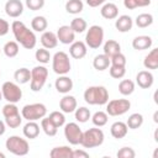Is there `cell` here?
Wrapping results in <instances>:
<instances>
[{"mask_svg": "<svg viewBox=\"0 0 158 158\" xmlns=\"http://www.w3.org/2000/svg\"><path fill=\"white\" fill-rule=\"evenodd\" d=\"M11 30L14 33V37L17 43H20L26 49H32L36 47L37 38L32 30H30L23 22L15 20L11 23Z\"/></svg>", "mask_w": 158, "mask_h": 158, "instance_id": "cell-1", "label": "cell"}, {"mask_svg": "<svg viewBox=\"0 0 158 158\" xmlns=\"http://www.w3.org/2000/svg\"><path fill=\"white\" fill-rule=\"evenodd\" d=\"M84 100L89 105H105L109 101V91L102 85L88 86L84 91Z\"/></svg>", "mask_w": 158, "mask_h": 158, "instance_id": "cell-2", "label": "cell"}, {"mask_svg": "<svg viewBox=\"0 0 158 158\" xmlns=\"http://www.w3.org/2000/svg\"><path fill=\"white\" fill-rule=\"evenodd\" d=\"M104 139H105V135L102 130L99 127H93L83 132L80 144L84 148H95L101 146L104 143Z\"/></svg>", "mask_w": 158, "mask_h": 158, "instance_id": "cell-3", "label": "cell"}, {"mask_svg": "<svg viewBox=\"0 0 158 158\" xmlns=\"http://www.w3.org/2000/svg\"><path fill=\"white\" fill-rule=\"evenodd\" d=\"M6 149L15 154V156H26L30 151V144L26 138H22L20 136H10L5 142Z\"/></svg>", "mask_w": 158, "mask_h": 158, "instance_id": "cell-4", "label": "cell"}, {"mask_svg": "<svg viewBox=\"0 0 158 158\" xmlns=\"http://www.w3.org/2000/svg\"><path fill=\"white\" fill-rule=\"evenodd\" d=\"M48 78V69L44 65H36L31 69V80H30V88L32 91L37 93L41 91L44 86Z\"/></svg>", "mask_w": 158, "mask_h": 158, "instance_id": "cell-5", "label": "cell"}, {"mask_svg": "<svg viewBox=\"0 0 158 158\" xmlns=\"http://www.w3.org/2000/svg\"><path fill=\"white\" fill-rule=\"evenodd\" d=\"M2 115H4V118H5L6 126H9L10 128L20 127V125L22 122V115L20 114V110L16 106V104L7 102L6 105H4Z\"/></svg>", "mask_w": 158, "mask_h": 158, "instance_id": "cell-6", "label": "cell"}, {"mask_svg": "<svg viewBox=\"0 0 158 158\" xmlns=\"http://www.w3.org/2000/svg\"><path fill=\"white\" fill-rule=\"evenodd\" d=\"M70 68H72V64H70L69 56L63 51L56 52L54 56L52 57V69H53V72L58 75H65L70 72Z\"/></svg>", "mask_w": 158, "mask_h": 158, "instance_id": "cell-7", "label": "cell"}, {"mask_svg": "<svg viewBox=\"0 0 158 158\" xmlns=\"http://www.w3.org/2000/svg\"><path fill=\"white\" fill-rule=\"evenodd\" d=\"M22 118L27 121H37L40 118H43L47 115V107L42 102H35L25 105L21 110Z\"/></svg>", "mask_w": 158, "mask_h": 158, "instance_id": "cell-8", "label": "cell"}, {"mask_svg": "<svg viewBox=\"0 0 158 158\" xmlns=\"http://www.w3.org/2000/svg\"><path fill=\"white\" fill-rule=\"evenodd\" d=\"M104 42V28L99 25H93L89 27L85 35V44L89 48L96 49Z\"/></svg>", "mask_w": 158, "mask_h": 158, "instance_id": "cell-9", "label": "cell"}, {"mask_svg": "<svg viewBox=\"0 0 158 158\" xmlns=\"http://www.w3.org/2000/svg\"><path fill=\"white\" fill-rule=\"evenodd\" d=\"M1 94L4 100L12 104L19 102L22 98V90L20 89V85L14 81H5L1 86Z\"/></svg>", "mask_w": 158, "mask_h": 158, "instance_id": "cell-10", "label": "cell"}, {"mask_svg": "<svg viewBox=\"0 0 158 158\" xmlns=\"http://www.w3.org/2000/svg\"><path fill=\"white\" fill-rule=\"evenodd\" d=\"M131 107V102L127 99H114L106 102V114L109 116H121L126 114Z\"/></svg>", "mask_w": 158, "mask_h": 158, "instance_id": "cell-11", "label": "cell"}, {"mask_svg": "<svg viewBox=\"0 0 158 158\" xmlns=\"http://www.w3.org/2000/svg\"><path fill=\"white\" fill-rule=\"evenodd\" d=\"M81 136H83V131L78 123H75V122L64 123V137L70 144H73V146L80 144Z\"/></svg>", "mask_w": 158, "mask_h": 158, "instance_id": "cell-12", "label": "cell"}, {"mask_svg": "<svg viewBox=\"0 0 158 158\" xmlns=\"http://www.w3.org/2000/svg\"><path fill=\"white\" fill-rule=\"evenodd\" d=\"M56 35H57L58 42H60L63 44H70L75 40V33L70 28V26H68V25H63V26L58 27Z\"/></svg>", "mask_w": 158, "mask_h": 158, "instance_id": "cell-13", "label": "cell"}, {"mask_svg": "<svg viewBox=\"0 0 158 158\" xmlns=\"http://www.w3.org/2000/svg\"><path fill=\"white\" fill-rule=\"evenodd\" d=\"M5 12L12 19H17L23 12V4L20 0H7L5 4Z\"/></svg>", "mask_w": 158, "mask_h": 158, "instance_id": "cell-14", "label": "cell"}, {"mask_svg": "<svg viewBox=\"0 0 158 158\" xmlns=\"http://www.w3.org/2000/svg\"><path fill=\"white\" fill-rule=\"evenodd\" d=\"M88 52V47L85 44V42L81 41H74L73 43H70L69 47V54L72 58L74 59H81L86 56Z\"/></svg>", "mask_w": 158, "mask_h": 158, "instance_id": "cell-15", "label": "cell"}, {"mask_svg": "<svg viewBox=\"0 0 158 158\" xmlns=\"http://www.w3.org/2000/svg\"><path fill=\"white\" fill-rule=\"evenodd\" d=\"M154 77L149 70H141L136 75V83L142 89H149L153 85Z\"/></svg>", "mask_w": 158, "mask_h": 158, "instance_id": "cell-16", "label": "cell"}, {"mask_svg": "<svg viewBox=\"0 0 158 158\" xmlns=\"http://www.w3.org/2000/svg\"><path fill=\"white\" fill-rule=\"evenodd\" d=\"M54 86H56L58 93L68 94L73 89V80L69 77H67V74L65 75H59L54 81Z\"/></svg>", "mask_w": 158, "mask_h": 158, "instance_id": "cell-17", "label": "cell"}, {"mask_svg": "<svg viewBox=\"0 0 158 158\" xmlns=\"http://www.w3.org/2000/svg\"><path fill=\"white\" fill-rule=\"evenodd\" d=\"M78 104H77V99L73 96V95H64L60 101H59V109L64 114H70V112H74L75 109H77Z\"/></svg>", "mask_w": 158, "mask_h": 158, "instance_id": "cell-18", "label": "cell"}, {"mask_svg": "<svg viewBox=\"0 0 158 158\" xmlns=\"http://www.w3.org/2000/svg\"><path fill=\"white\" fill-rule=\"evenodd\" d=\"M132 26H133V20L131 16L128 15H121V16H117L116 17V21H115V27L118 32H128L132 30Z\"/></svg>", "mask_w": 158, "mask_h": 158, "instance_id": "cell-19", "label": "cell"}, {"mask_svg": "<svg viewBox=\"0 0 158 158\" xmlns=\"http://www.w3.org/2000/svg\"><path fill=\"white\" fill-rule=\"evenodd\" d=\"M42 46L47 49H52V48H56L57 44H58V38H57V35L52 31H44L40 38Z\"/></svg>", "mask_w": 158, "mask_h": 158, "instance_id": "cell-20", "label": "cell"}, {"mask_svg": "<svg viewBox=\"0 0 158 158\" xmlns=\"http://www.w3.org/2000/svg\"><path fill=\"white\" fill-rule=\"evenodd\" d=\"M100 14L106 20H114L118 16V7L114 2H105L101 6Z\"/></svg>", "mask_w": 158, "mask_h": 158, "instance_id": "cell-21", "label": "cell"}, {"mask_svg": "<svg viewBox=\"0 0 158 158\" xmlns=\"http://www.w3.org/2000/svg\"><path fill=\"white\" fill-rule=\"evenodd\" d=\"M152 43H153L152 37L142 35V36H137V37L133 38L132 47H133V49H137V51H144V49L151 48Z\"/></svg>", "mask_w": 158, "mask_h": 158, "instance_id": "cell-22", "label": "cell"}, {"mask_svg": "<svg viewBox=\"0 0 158 158\" xmlns=\"http://www.w3.org/2000/svg\"><path fill=\"white\" fill-rule=\"evenodd\" d=\"M110 132H111V136L116 139H120V138H123L127 132H128V127L125 122L122 121H116L111 125L110 127Z\"/></svg>", "mask_w": 158, "mask_h": 158, "instance_id": "cell-23", "label": "cell"}, {"mask_svg": "<svg viewBox=\"0 0 158 158\" xmlns=\"http://www.w3.org/2000/svg\"><path fill=\"white\" fill-rule=\"evenodd\" d=\"M40 125L36 122V121H27V123L23 126L22 128V132H23V136L26 138H30V139H35L38 137L40 135Z\"/></svg>", "mask_w": 158, "mask_h": 158, "instance_id": "cell-24", "label": "cell"}, {"mask_svg": "<svg viewBox=\"0 0 158 158\" xmlns=\"http://www.w3.org/2000/svg\"><path fill=\"white\" fill-rule=\"evenodd\" d=\"M143 65L146 69L154 70L158 68V48H153L143 59Z\"/></svg>", "mask_w": 158, "mask_h": 158, "instance_id": "cell-25", "label": "cell"}, {"mask_svg": "<svg viewBox=\"0 0 158 158\" xmlns=\"http://www.w3.org/2000/svg\"><path fill=\"white\" fill-rule=\"evenodd\" d=\"M72 152L73 149L69 146H60V147H54L49 152L51 158H72Z\"/></svg>", "mask_w": 158, "mask_h": 158, "instance_id": "cell-26", "label": "cell"}, {"mask_svg": "<svg viewBox=\"0 0 158 158\" xmlns=\"http://www.w3.org/2000/svg\"><path fill=\"white\" fill-rule=\"evenodd\" d=\"M121 52V46L117 41L115 40H107L104 43V54L107 56L109 58H111L112 56L117 54Z\"/></svg>", "mask_w": 158, "mask_h": 158, "instance_id": "cell-27", "label": "cell"}, {"mask_svg": "<svg viewBox=\"0 0 158 158\" xmlns=\"http://www.w3.org/2000/svg\"><path fill=\"white\" fill-rule=\"evenodd\" d=\"M110 58L107 56H105L104 53L102 54H98L95 56V58L93 59V67L98 70V72H102L105 69H107L110 67Z\"/></svg>", "mask_w": 158, "mask_h": 158, "instance_id": "cell-28", "label": "cell"}, {"mask_svg": "<svg viewBox=\"0 0 158 158\" xmlns=\"http://www.w3.org/2000/svg\"><path fill=\"white\" fill-rule=\"evenodd\" d=\"M14 79L16 80L17 84H26L31 80V70L25 67L19 68L14 73Z\"/></svg>", "mask_w": 158, "mask_h": 158, "instance_id": "cell-29", "label": "cell"}, {"mask_svg": "<svg viewBox=\"0 0 158 158\" xmlns=\"http://www.w3.org/2000/svg\"><path fill=\"white\" fill-rule=\"evenodd\" d=\"M41 128L49 137L56 136L57 135V131H58V127L49 120V117H46V116L43 118H41Z\"/></svg>", "mask_w": 158, "mask_h": 158, "instance_id": "cell-30", "label": "cell"}, {"mask_svg": "<svg viewBox=\"0 0 158 158\" xmlns=\"http://www.w3.org/2000/svg\"><path fill=\"white\" fill-rule=\"evenodd\" d=\"M31 27L36 32H44L48 27V21L44 16H35L31 21Z\"/></svg>", "mask_w": 158, "mask_h": 158, "instance_id": "cell-31", "label": "cell"}, {"mask_svg": "<svg viewBox=\"0 0 158 158\" xmlns=\"http://www.w3.org/2000/svg\"><path fill=\"white\" fill-rule=\"evenodd\" d=\"M84 4L81 0H68L65 4V11L72 15H78L83 11Z\"/></svg>", "mask_w": 158, "mask_h": 158, "instance_id": "cell-32", "label": "cell"}, {"mask_svg": "<svg viewBox=\"0 0 158 158\" xmlns=\"http://www.w3.org/2000/svg\"><path fill=\"white\" fill-rule=\"evenodd\" d=\"M2 51H4V54H5L6 57L14 58V57H16V56L19 54V52H20V46H19V43H17L16 41H9V42L5 43Z\"/></svg>", "mask_w": 158, "mask_h": 158, "instance_id": "cell-33", "label": "cell"}, {"mask_svg": "<svg viewBox=\"0 0 158 158\" xmlns=\"http://www.w3.org/2000/svg\"><path fill=\"white\" fill-rule=\"evenodd\" d=\"M135 23L139 28H146L153 23V16H152V14H147V12L139 14L135 20Z\"/></svg>", "mask_w": 158, "mask_h": 158, "instance_id": "cell-34", "label": "cell"}, {"mask_svg": "<svg viewBox=\"0 0 158 158\" xmlns=\"http://www.w3.org/2000/svg\"><path fill=\"white\" fill-rule=\"evenodd\" d=\"M118 91L123 96H128L135 91V83L131 79H123L118 84Z\"/></svg>", "mask_w": 158, "mask_h": 158, "instance_id": "cell-35", "label": "cell"}, {"mask_svg": "<svg viewBox=\"0 0 158 158\" xmlns=\"http://www.w3.org/2000/svg\"><path fill=\"white\" fill-rule=\"evenodd\" d=\"M126 125L131 130H137L143 125V116L141 114H138V112H135V114L128 116Z\"/></svg>", "mask_w": 158, "mask_h": 158, "instance_id": "cell-36", "label": "cell"}, {"mask_svg": "<svg viewBox=\"0 0 158 158\" xmlns=\"http://www.w3.org/2000/svg\"><path fill=\"white\" fill-rule=\"evenodd\" d=\"M70 28L74 31V33H81L88 28V23L83 17H75L70 22Z\"/></svg>", "mask_w": 158, "mask_h": 158, "instance_id": "cell-37", "label": "cell"}, {"mask_svg": "<svg viewBox=\"0 0 158 158\" xmlns=\"http://www.w3.org/2000/svg\"><path fill=\"white\" fill-rule=\"evenodd\" d=\"M75 120L78 122H81V123H85L86 121H89V118L91 117V114H90V110L85 106H80V107H77L75 109Z\"/></svg>", "mask_w": 158, "mask_h": 158, "instance_id": "cell-38", "label": "cell"}, {"mask_svg": "<svg viewBox=\"0 0 158 158\" xmlns=\"http://www.w3.org/2000/svg\"><path fill=\"white\" fill-rule=\"evenodd\" d=\"M91 121L96 126V127H102L107 123V120H109V115L104 111H96L91 117Z\"/></svg>", "mask_w": 158, "mask_h": 158, "instance_id": "cell-39", "label": "cell"}, {"mask_svg": "<svg viewBox=\"0 0 158 158\" xmlns=\"http://www.w3.org/2000/svg\"><path fill=\"white\" fill-rule=\"evenodd\" d=\"M35 58H36V60H37L38 63H41V64H47V63H49V60H51L52 57H51L49 51H48L47 48L42 47V48H40V49H36Z\"/></svg>", "mask_w": 158, "mask_h": 158, "instance_id": "cell-40", "label": "cell"}, {"mask_svg": "<svg viewBox=\"0 0 158 158\" xmlns=\"http://www.w3.org/2000/svg\"><path fill=\"white\" fill-rule=\"evenodd\" d=\"M123 5L128 10H135L137 7H146L151 5V0H123Z\"/></svg>", "mask_w": 158, "mask_h": 158, "instance_id": "cell-41", "label": "cell"}, {"mask_svg": "<svg viewBox=\"0 0 158 158\" xmlns=\"http://www.w3.org/2000/svg\"><path fill=\"white\" fill-rule=\"evenodd\" d=\"M48 117L58 128L64 126V123H65V116H64V112H62V111H52Z\"/></svg>", "mask_w": 158, "mask_h": 158, "instance_id": "cell-42", "label": "cell"}, {"mask_svg": "<svg viewBox=\"0 0 158 158\" xmlns=\"http://www.w3.org/2000/svg\"><path fill=\"white\" fill-rule=\"evenodd\" d=\"M109 73L112 78L115 79H121L126 74V67H116V65H110L109 67Z\"/></svg>", "mask_w": 158, "mask_h": 158, "instance_id": "cell-43", "label": "cell"}, {"mask_svg": "<svg viewBox=\"0 0 158 158\" xmlns=\"http://www.w3.org/2000/svg\"><path fill=\"white\" fill-rule=\"evenodd\" d=\"M126 57H125V54H122L121 52L120 53H117V54H115V56H112L111 58H110V65H116V67H126Z\"/></svg>", "mask_w": 158, "mask_h": 158, "instance_id": "cell-44", "label": "cell"}, {"mask_svg": "<svg viewBox=\"0 0 158 158\" xmlns=\"http://www.w3.org/2000/svg\"><path fill=\"white\" fill-rule=\"evenodd\" d=\"M116 156H117V158H135L136 152L131 147H122L117 151Z\"/></svg>", "mask_w": 158, "mask_h": 158, "instance_id": "cell-45", "label": "cell"}, {"mask_svg": "<svg viewBox=\"0 0 158 158\" xmlns=\"http://www.w3.org/2000/svg\"><path fill=\"white\" fill-rule=\"evenodd\" d=\"M26 6L32 11H38L44 6V0H26Z\"/></svg>", "mask_w": 158, "mask_h": 158, "instance_id": "cell-46", "label": "cell"}, {"mask_svg": "<svg viewBox=\"0 0 158 158\" xmlns=\"http://www.w3.org/2000/svg\"><path fill=\"white\" fill-rule=\"evenodd\" d=\"M9 31H10V25H9V22H7L6 20H4V19L0 17V36L7 35Z\"/></svg>", "mask_w": 158, "mask_h": 158, "instance_id": "cell-47", "label": "cell"}, {"mask_svg": "<svg viewBox=\"0 0 158 158\" xmlns=\"http://www.w3.org/2000/svg\"><path fill=\"white\" fill-rule=\"evenodd\" d=\"M72 158H89V153L83 149H73Z\"/></svg>", "mask_w": 158, "mask_h": 158, "instance_id": "cell-48", "label": "cell"}, {"mask_svg": "<svg viewBox=\"0 0 158 158\" xmlns=\"http://www.w3.org/2000/svg\"><path fill=\"white\" fill-rule=\"evenodd\" d=\"M106 0H85V2L90 6V7H98L102 4H105Z\"/></svg>", "mask_w": 158, "mask_h": 158, "instance_id": "cell-49", "label": "cell"}, {"mask_svg": "<svg viewBox=\"0 0 158 158\" xmlns=\"http://www.w3.org/2000/svg\"><path fill=\"white\" fill-rule=\"evenodd\" d=\"M5 131H6V123L0 120V136H2L5 133Z\"/></svg>", "mask_w": 158, "mask_h": 158, "instance_id": "cell-50", "label": "cell"}, {"mask_svg": "<svg viewBox=\"0 0 158 158\" xmlns=\"http://www.w3.org/2000/svg\"><path fill=\"white\" fill-rule=\"evenodd\" d=\"M157 117H158V111H156V112H154V115H153V120H154V122H156V123L158 122V118H157Z\"/></svg>", "mask_w": 158, "mask_h": 158, "instance_id": "cell-51", "label": "cell"}, {"mask_svg": "<svg viewBox=\"0 0 158 158\" xmlns=\"http://www.w3.org/2000/svg\"><path fill=\"white\" fill-rule=\"evenodd\" d=\"M157 135H158V130H156V132H154V141L156 142H158V136Z\"/></svg>", "mask_w": 158, "mask_h": 158, "instance_id": "cell-52", "label": "cell"}, {"mask_svg": "<svg viewBox=\"0 0 158 158\" xmlns=\"http://www.w3.org/2000/svg\"><path fill=\"white\" fill-rule=\"evenodd\" d=\"M0 158H5V154L2 152H0Z\"/></svg>", "mask_w": 158, "mask_h": 158, "instance_id": "cell-53", "label": "cell"}, {"mask_svg": "<svg viewBox=\"0 0 158 158\" xmlns=\"http://www.w3.org/2000/svg\"><path fill=\"white\" fill-rule=\"evenodd\" d=\"M2 100V94H1V89H0V101Z\"/></svg>", "mask_w": 158, "mask_h": 158, "instance_id": "cell-54", "label": "cell"}, {"mask_svg": "<svg viewBox=\"0 0 158 158\" xmlns=\"http://www.w3.org/2000/svg\"><path fill=\"white\" fill-rule=\"evenodd\" d=\"M0 77H1V72H0Z\"/></svg>", "mask_w": 158, "mask_h": 158, "instance_id": "cell-55", "label": "cell"}, {"mask_svg": "<svg viewBox=\"0 0 158 158\" xmlns=\"http://www.w3.org/2000/svg\"><path fill=\"white\" fill-rule=\"evenodd\" d=\"M0 53H1V49H0Z\"/></svg>", "mask_w": 158, "mask_h": 158, "instance_id": "cell-56", "label": "cell"}]
</instances>
